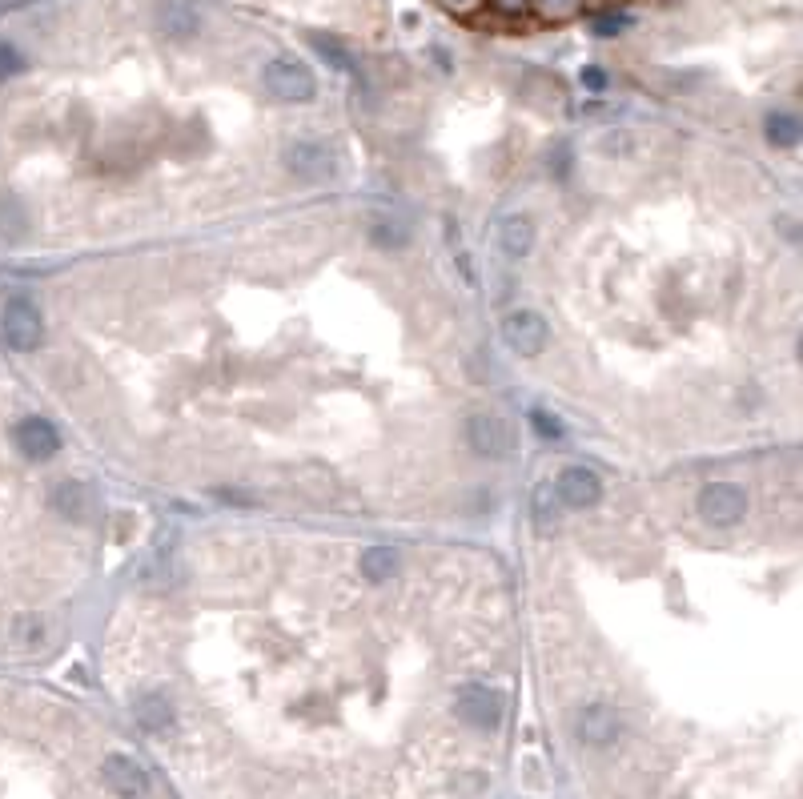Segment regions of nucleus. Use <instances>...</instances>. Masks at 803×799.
Instances as JSON below:
<instances>
[{
  "instance_id": "obj_1",
  "label": "nucleus",
  "mask_w": 803,
  "mask_h": 799,
  "mask_svg": "<svg viewBox=\"0 0 803 799\" xmlns=\"http://www.w3.org/2000/svg\"><path fill=\"white\" fill-rule=\"evenodd\" d=\"M0 334H5V342L17 350V354H29L45 342V318L37 310L33 298L25 294H13L5 302V314H0Z\"/></svg>"
},
{
  "instance_id": "obj_2",
  "label": "nucleus",
  "mask_w": 803,
  "mask_h": 799,
  "mask_svg": "<svg viewBox=\"0 0 803 799\" xmlns=\"http://www.w3.org/2000/svg\"><path fill=\"white\" fill-rule=\"evenodd\" d=\"M261 81H265V89H270L278 101H290V105H306L318 93L314 73L302 61H294V57L270 61V65H265V73H261Z\"/></svg>"
},
{
  "instance_id": "obj_3",
  "label": "nucleus",
  "mask_w": 803,
  "mask_h": 799,
  "mask_svg": "<svg viewBox=\"0 0 803 799\" xmlns=\"http://www.w3.org/2000/svg\"><path fill=\"white\" fill-rule=\"evenodd\" d=\"M747 514V494L735 482H711L699 490V518L711 526H735Z\"/></svg>"
},
{
  "instance_id": "obj_4",
  "label": "nucleus",
  "mask_w": 803,
  "mask_h": 799,
  "mask_svg": "<svg viewBox=\"0 0 803 799\" xmlns=\"http://www.w3.org/2000/svg\"><path fill=\"white\" fill-rule=\"evenodd\" d=\"M514 442L518 438H514L510 422H502L494 414H470V422H466V446L474 454H482V458H510Z\"/></svg>"
},
{
  "instance_id": "obj_5",
  "label": "nucleus",
  "mask_w": 803,
  "mask_h": 799,
  "mask_svg": "<svg viewBox=\"0 0 803 799\" xmlns=\"http://www.w3.org/2000/svg\"><path fill=\"white\" fill-rule=\"evenodd\" d=\"M502 338L518 358H539L547 350V342H551V326L543 322V314L518 310V314H510L502 322Z\"/></svg>"
},
{
  "instance_id": "obj_6",
  "label": "nucleus",
  "mask_w": 803,
  "mask_h": 799,
  "mask_svg": "<svg viewBox=\"0 0 803 799\" xmlns=\"http://www.w3.org/2000/svg\"><path fill=\"white\" fill-rule=\"evenodd\" d=\"M555 498L571 510H587L603 498V478L591 470V466H567L559 478H555Z\"/></svg>"
},
{
  "instance_id": "obj_7",
  "label": "nucleus",
  "mask_w": 803,
  "mask_h": 799,
  "mask_svg": "<svg viewBox=\"0 0 803 799\" xmlns=\"http://www.w3.org/2000/svg\"><path fill=\"white\" fill-rule=\"evenodd\" d=\"M454 711H458L462 723H470V727H478V731H494V727L502 723V695L474 683V687H462Z\"/></svg>"
},
{
  "instance_id": "obj_8",
  "label": "nucleus",
  "mask_w": 803,
  "mask_h": 799,
  "mask_svg": "<svg viewBox=\"0 0 803 799\" xmlns=\"http://www.w3.org/2000/svg\"><path fill=\"white\" fill-rule=\"evenodd\" d=\"M13 442H17V450H21L25 458H33V462H45V458L61 454V430H57L49 418H37V414L17 422Z\"/></svg>"
},
{
  "instance_id": "obj_9",
  "label": "nucleus",
  "mask_w": 803,
  "mask_h": 799,
  "mask_svg": "<svg viewBox=\"0 0 803 799\" xmlns=\"http://www.w3.org/2000/svg\"><path fill=\"white\" fill-rule=\"evenodd\" d=\"M286 169L302 181H326L334 173V153L322 141H294L286 149Z\"/></svg>"
},
{
  "instance_id": "obj_10",
  "label": "nucleus",
  "mask_w": 803,
  "mask_h": 799,
  "mask_svg": "<svg viewBox=\"0 0 803 799\" xmlns=\"http://www.w3.org/2000/svg\"><path fill=\"white\" fill-rule=\"evenodd\" d=\"M101 779H105V787H113L121 799H141L145 787H149V775H145V767H141L133 755H105Z\"/></svg>"
},
{
  "instance_id": "obj_11",
  "label": "nucleus",
  "mask_w": 803,
  "mask_h": 799,
  "mask_svg": "<svg viewBox=\"0 0 803 799\" xmlns=\"http://www.w3.org/2000/svg\"><path fill=\"white\" fill-rule=\"evenodd\" d=\"M157 29L169 41H193L201 33V13L193 0H157Z\"/></svg>"
},
{
  "instance_id": "obj_12",
  "label": "nucleus",
  "mask_w": 803,
  "mask_h": 799,
  "mask_svg": "<svg viewBox=\"0 0 803 799\" xmlns=\"http://www.w3.org/2000/svg\"><path fill=\"white\" fill-rule=\"evenodd\" d=\"M575 735H579V743H587V747H611V743L619 739V715H615L607 703H591V707L579 711Z\"/></svg>"
},
{
  "instance_id": "obj_13",
  "label": "nucleus",
  "mask_w": 803,
  "mask_h": 799,
  "mask_svg": "<svg viewBox=\"0 0 803 799\" xmlns=\"http://www.w3.org/2000/svg\"><path fill=\"white\" fill-rule=\"evenodd\" d=\"M53 510H57L61 518H69V522H89L93 510H97V498H93V490H89L85 482L65 478V482L53 486Z\"/></svg>"
},
{
  "instance_id": "obj_14",
  "label": "nucleus",
  "mask_w": 803,
  "mask_h": 799,
  "mask_svg": "<svg viewBox=\"0 0 803 799\" xmlns=\"http://www.w3.org/2000/svg\"><path fill=\"white\" fill-rule=\"evenodd\" d=\"M498 245H502L506 257H526L530 245H534V225L526 217H506L498 225Z\"/></svg>"
},
{
  "instance_id": "obj_15",
  "label": "nucleus",
  "mask_w": 803,
  "mask_h": 799,
  "mask_svg": "<svg viewBox=\"0 0 803 799\" xmlns=\"http://www.w3.org/2000/svg\"><path fill=\"white\" fill-rule=\"evenodd\" d=\"M358 571H362L366 583H386L398 571V551L394 547H370V551H362Z\"/></svg>"
},
{
  "instance_id": "obj_16",
  "label": "nucleus",
  "mask_w": 803,
  "mask_h": 799,
  "mask_svg": "<svg viewBox=\"0 0 803 799\" xmlns=\"http://www.w3.org/2000/svg\"><path fill=\"white\" fill-rule=\"evenodd\" d=\"M133 715H137V723H141L145 731H153V735L173 723V707H169L165 695H141L137 707H133Z\"/></svg>"
},
{
  "instance_id": "obj_17",
  "label": "nucleus",
  "mask_w": 803,
  "mask_h": 799,
  "mask_svg": "<svg viewBox=\"0 0 803 799\" xmlns=\"http://www.w3.org/2000/svg\"><path fill=\"white\" fill-rule=\"evenodd\" d=\"M763 129H767V141H771V145H779V149H791V145H799V133H803L799 117H795V113H783V109L767 113Z\"/></svg>"
},
{
  "instance_id": "obj_18",
  "label": "nucleus",
  "mask_w": 803,
  "mask_h": 799,
  "mask_svg": "<svg viewBox=\"0 0 803 799\" xmlns=\"http://www.w3.org/2000/svg\"><path fill=\"white\" fill-rule=\"evenodd\" d=\"M555 486L543 482L539 490H534V526H539V535H547V530L555 526Z\"/></svg>"
},
{
  "instance_id": "obj_19",
  "label": "nucleus",
  "mask_w": 803,
  "mask_h": 799,
  "mask_svg": "<svg viewBox=\"0 0 803 799\" xmlns=\"http://www.w3.org/2000/svg\"><path fill=\"white\" fill-rule=\"evenodd\" d=\"M310 41H314V49L326 57L330 69H338V73H350V69H354V57H350L334 37H310Z\"/></svg>"
},
{
  "instance_id": "obj_20",
  "label": "nucleus",
  "mask_w": 803,
  "mask_h": 799,
  "mask_svg": "<svg viewBox=\"0 0 803 799\" xmlns=\"http://www.w3.org/2000/svg\"><path fill=\"white\" fill-rule=\"evenodd\" d=\"M370 237H374L378 245H390V249H398V245H406V241H410V229H406L402 221H378Z\"/></svg>"
},
{
  "instance_id": "obj_21",
  "label": "nucleus",
  "mask_w": 803,
  "mask_h": 799,
  "mask_svg": "<svg viewBox=\"0 0 803 799\" xmlns=\"http://www.w3.org/2000/svg\"><path fill=\"white\" fill-rule=\"evenodd\" d=\"M17 73H25V57L17 45H0V81H13Z\"/></svg>"
},
{
  "instance_id": "obj_22",
  "label": "nucleus",
  "mask_w": 803,
  "mask_h": 799,
  "mask_svg": "<svg viewBox=\"0 0 803 799\" xmlns=\"http://www.w3.org/2000/svg\"><path fill=\"white\" fill-rule=\"evenodd\" d=\"M627 25H631V17H627V13H607V17H599V21H595V37H619Z\"/></svg>"
},
{
  "instance_id": "obj_23",
  "label": "nucleus",
  "mask_w": 803,
  "mask_h": 799,
  "mask_svg": "<svg viewBox=\"0 0 803 799\" xmlns=\"http://www.w3.org/2000/svg\"><path fill=\"white\" fill-rule=\"evenodd\" d=\"M530 422H534V430H539L543 438H563V422L555 414H547V410H534Z\"/></svg>"
},
{
  "instance_id": "obj_24",
  "label": "nucleus",
  "mask_w": 803,
  "mask_h": 799,
  "mask_svg": "<svg viewBox=\"0 0 803 799\" xmlns=\"http://www.w3.org/2000/svg\"><path fill=\"white\" fill-rule=\"evenodd\" d=\"M583 85H587L591 93H603V89H607V73H603L599 65H587V69H583Z\"/></svg>"
},
{
  "instance_id": "obj_25",
  "label": "nucleus",
  "mask_w": 803,
  "mask_h": 799,
  "mask_svg": "<svg viewBox=\"0 0 803 799\" xmlns=\"http://www.w3.org/2000/svg\"><path fill=\"white\" fill-rule=\"evenodd\" d=\"M539 5H543V13H551V17H563V13H571V9L579 5V0H539Z\"/></svg>"
},
{
  "instance_id": "obj_26",
  "label": "nucleus",
  "mask_w": 803,
  "mask_h": 799,
  "mask_svg": "<svg viewBox=\"0 0 803 799\" xmlns=\"http://www.w3.org/2000/svg\"><path fill=\"white\" fill-rule=\"evenodd\" d=\"M446 5H470V0H446Z\"/></svg>"
}]
</instances>
